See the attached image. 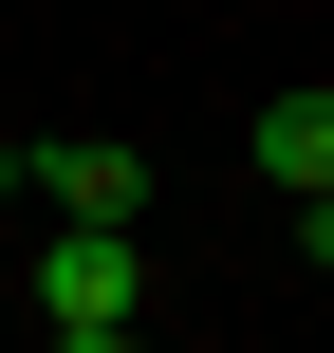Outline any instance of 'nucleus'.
I'll list each match as a JSON object with an SVG mask.
<instances>
[{
    "label": "nucleus",
    "instance_id": "1",
    "mask_svg": "<svg viewBox=\"0 0 334 353\" xmlns=\"http://www.w3.org/2000/svg\"><path fill=\"white\" fill-rule=\"evenodd\" d=\"M19 186H37L74 242H130V223H149V149H112V130H74V149H19Z\"/></svg>",
    "mask_w": 334,
    "mask_h": 353
},
{
    "label": "nucleus",
    "instance_id": "3",
    "mask_svg": "<svg viewBox=\"0 0 334 353\" xmlns=\"http://www.w3.org/2000/svg\"><path fill=\"white\" fill-rule=\"evenodd\" d=\"M260 186H298V242H334V93H260Z\"/></svg>",
    "mask_w": 334,
    "mask_h": 353
},
{
    "label": "nucleus",
    "instance_id": "4",
    "mask_svg": "<svg viewBox=\"0 0 334 353\" xmlns=\"http://www.w3.org/2000/svg\"><path fill=\"white\" fill-rule=\"evenodd\" d=\"M56 353H149V316H130V335H56Z\"/></svg>",
    "mask_w": 334,
    "mask_h": 353
},
{
    "label": "nucleus",
    "instance_id": "2",
    "mask_svg": "<svg viewBox=\"0 0 334 353\" xmlns=\"http://www.w3.org/2000/svg\"><path fill=\"white\" fill-rule=\"evenodd\" d=\"M37 316H56V335H130V316H149V242H74V223H56V242H37Z\"/></svg>",
    "mask_w": 334,
    "mask_h": 353
}]
</instances>
